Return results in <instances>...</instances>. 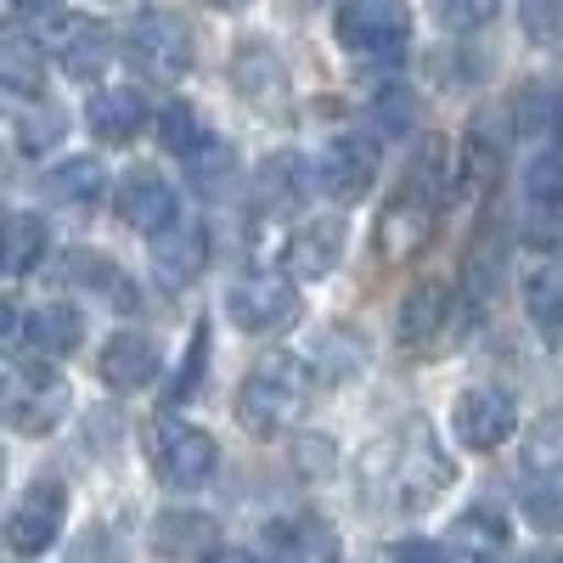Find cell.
<instances>
[{
	"label": "cell",
	"mask_w": 563,
	"mask_h": 563,
	"mask_svg": "<svg viewBox=\"0 0 563 563\" xmlns=\"http://www.w3.org/2000/svg\"><path fill=\"white\" fill-rule=\"evenodd\" d=\"M63 130H68V119H63V108H57V102H34V108H23V113H18V124H12V135H18V147H23V153H45V147H57Z\"/></svg>",
	"instance_id": "cell-30"
},
{
	"label": "cell",
	"mask_w": 563,
	"mask_h": 563,
	"mask_svg": "<svg viewBox=\"0 0 563 563\" xmlns=\"http://www.w3.org/2000/svg\"><path fill=\"white\" fill-rule=\"evenodd\" d=\"M231 79H238V90L260 113L288 102V68H282V57L271 52L265 40H243L238 45V57H231Z\"/></svg>",
	"instance_id": "cell-16"
},
{
	"label": "cell",
	"mask_w": 563,
	"mask_h": 563,
	"mask_svg": "<svg viewBox=\"0 0 563 563\" xmlns=\"http://www.w3.org/2000/svg\"><path fill=\"white\" fill-rule=\"evenodd\" d=\"M339 254H344V220L339 214H316V220H305L288 238L282 271H288L294 282H321L327 271L339 265Z\"/></svg>",
	"instance_id": "cell-15"
},
{
	"label": "cell",
	"mask_w": 563,
	"mask_h": 563,
	"mask_svg": "<svg viewBox=\"0 0 563 563\" xmlns=\"http://www.w3.org/2000/svg\"><path fill=\"white\" fill-rule=\"evenodd\" d=\"M451 479H456V462H445L429 422H411V429L389 434L384 445H372V456H366V490L395 512L434 507L451 490Z\"/></svg>",
	"instance_id": "cell-1"
},
{
	"label": "cell",
	"mask_w": 563,
	"mask_h": 563,
	"mask_svg": "<svg viewBox=\"0 0 563 563\" xmlns=\"http://www.w3.org/2000/svg\"><path fill=\"white\" fill-rule=\"evenodd\" d=\"M265 552L271 563H339V536L316 512H294V519L265 525Z\"/></svg>",
	"instance_id": "cell-14"
},
{
	"label": "cell",
	"mask_w": 563,
	"mask_h": 563,
	"mask_svg": "<svg viewBox=\"0 0 563 563\" xmlns=\"http://www.w3.org/2000/svg\"><path fill=\"white\" fill-rule=\"evenodd\" d=\"M214 462H220V445L214 434L192 429V422H158L153 429V467L169 490H198L214 479Z\"/></svg>",
	"instance_id": "cell-5"
},
{
	"label": "cell",
	"mask_w": 563,
	"mask_h": 563,
	"mask_svg": "<svg viewBox=\"0 0 563 563\" xmlns=\"http://www.w3.org/2000/svg\"><path fill=\"white\" fill-rule=\"evenodd\" d=\"M85 124L97 141H108V147H119V141H135L141 124H147V102H141L135 85H113V90H97L85 108Z\"/></svg>",
	"instance_id": "cell-20"
},
{
	"label": "cell",
	"mask_w": 563,
	"mask_h": 563,
	"mask_svg": "<svg viewBox=\"0 0 563 563\" xmlns=\"http://www.w3.org/2000/svg\"><path fill=\"white\" fill-rule=\"evenodd\" d=\"M158 135H164V147L186 164V158H192L198 147H203V141H209V130H203V119H198V108L192 102H169L164 108V119H158Z\"/></svg>",
	"instance_id": "cell-31"
},
{
	"label": "cell",
	"mask_w": 563,
	"mask_h": 563,
	"mask_svg": "<svg viewBox=\"0 0 563 563\" xmlns=\"http://www.w3.org/2000/svg\"><path fill=\"white\" fill-rule=\"evenodd\" d=\"M310 406V372L305 361L294 355H271L260 361L249 378H243V395H238V417L249 434H282L294 429Z\"/></svg>",
	"instance_id": "cell-2"
},
{
	"label": "cell",
	"mask_w": 563,
	"mask_h": 563,
	"mask_svg": "<svg viewBox=\"0 0 563 563\" xmlns=\"http://www.w3.org/2000/svg\"><path fill=\"white\" fill-rule=\"evenodd\" d=\"M113 209H119L124 225L158 238V231L175 225V209H180V203H175V186H169L158 169H124L119 192H113Z\"/></svg>",
	"instance_id": "cell-12"
},
{
	"label": "cell",
	"mask_w": 563,
	"mask_h": 563,
	"mask_svg": "<svg viewBox=\"0 0 563 563\" xmlns=\"http://www.w3.org/2000/svg\"><path fill=\"white\" fill-rule=\"evenodd\" d=\"M512 124H519V135L530 141H558L563 135V90L552 85H525L519 90V102H512Z\"/></svg>",
	"instance_id": "cell-27"
},
{
	"label": "cell",
	"mask_w": 563,
	"mask_h": 563,
	"mask_svg": "<svg viewBox=\"0 0 563 563\" xmlns=\"http://www.w3.org/2000/svg\"><path fill=\"white\" fill-rule=\"evenodd\" d=\"M18 18H34V23H63V7L57 0H12Z\"/></svg>",
	"instance_id": "cell-39"
},
{
	"label": "cell",
	"mask_w": 563,
	"mask_h": 563,
	"mask_svg": "<svg viewBox=\"0 0 563 563\" xmlns=\"http://www.w3.org/2000/svg\"><path fill=\"white\" fill-rule=\"evenodd\" d=\"M214 7H225V12H238V7H249V0H214Z\"/></svg>",
	"instance_id": "cell-42"
},
{
	"label": "cell",
	"mask_w": 563,
	"mask_h": 563,
	"mask_svg": "<svg viewBox=\"0 0 563 563\" xmlns=\"http://www.w3.org/2000/svg\"><path fill=\"white\" fill-rule=\"evenodd\" d=\"M124 57L141 79H153V85H175L192 74V57H198V45H192V29H186L175 12H141L124 34Z\"/></svg>",
	"instance_id": "cell-3"
},
{
	"label": "cell",
	"mask_w": 563,
	"mask_h": 563,
	"mask_svg": "<svg viewBox=\"0 0 563 563\" xmlns=\"http://www.w3.org/2000/svg\"><path fill=\"white\" fill-rule=\"evenodd\" d=\"M525 507H530V525H536V530H563V496H552V490H530Z\"/></svg>",
	"instance_id": "cell-37"
},
{
	"label": "cell",
	"mask_w": 563,
	"mask_h": 563,
	"mask_svg": "<svg viewBox=\"0 0 563 563\" xmlns=\"http://www.w3.org/2000/svg\"><path fill=\"white\" fill-rule=\"evenodd\" d=\"M525 34L541 45L563 40V0H525Z\"/></svg>",
	"instance_id": "cell-35"
},
{
	"label": "cell",
	"mask_w": 563,
	"mask_h": 563,
	"mask_svg": "<svg viewBox=\"0 0 563 563\" xmlns=\"http://www.w3.org/2000/svg\"><path fill=\"white\" fill-rule=\"evenodd\" d=\"M333 34L355 57H395L411 40V12L406 0H339Z\"/></svg>",
	"instance_id": "cell-4"
},
{
	"label": "cell",
	"mask_w": 563,
	"mask_h": 563,
	"mask_svg": "<svg viewBox=\"0 0 563 563\" xmlns=\"http://www.w3.org/2000/svg\"><path fill=\"white\" fill-rule=\"evenodd\" d=\"M45 243H52V231H45L40 214H12L7 220V276H29L45 260Z\"/></svg>",
	"instance_id": "cell-28"
},
{
	"label": "cell",
	"mask_w": 563,
	"mask_h": 563,
	"mask_svg": "<svg viewBox=\"0 0 563 563\" xmlns=\"http://www.w3.org/2000/svg\"><path fill=\"white\" fill-rule=\"evenodd\" d=\"M525 305H530L536 333H541L552 350H563V276H558V271L536 276V282H530V294H525Z\"/></svg>",
	"instance_id": "cell-29"
},
{
	"label": "cell",
	"mask_w": 563,
	"mask_h": 563,
	"mask_svg": "<svg viewBox=\"0 0 563 563\" xmlns=\"http://www.w3.org/2000/svg\"><path fill=\"white\" fill-rule=\"evenodd\" d=\"M97 372H102V384L119 389V395L147 389L158 372H164V350H158V339H147V333H113V339L102 344V355H97Z\"/></svg>",
	"instance_id": "cell-13"
},
{
	"label": "cell",
	"mask_w": 563,
	"mask_h": 563,
	"mask_svg": "<svg viewBox=\"0 0 563 563\" xmlns=\"http://www.w3.org/2000/svg\"><path fill=\"white\" fill-rule=\"evenodd\" d=\"M316 180H321L327 198L355 203L361 192H372V180H378V147H372L366 135H333L316 158Z\"/></svg>",
	"instance_id": "cell-9"
},
{
	"label": "cell",
	"mask_w": 563,
	"mask_h": 563,
	"mask_svg": "<svg viewBox=\"0 0 563 563\" xmlns=\"http://www.w3.org/2000/svg\"><path fill=\"white\" fill-rule=\"evenodd\" d=\"M203 355H209V327H198V333H192V355H186V366H180V378H175L169 400H186V395L198 389V378H203Z\"/></svg>",
	"instance_id": "cell-36"
},
{
	"label": "cell",
	"mask_w": 563,
	"mask_h": 563,
	"mask_svg": "<svg viewBox=\"0 0 563 563\" xmlns=\"http://www.w3.org/2000/svg\"><path fill=\"white\" fill-rule=\"evenodd\" d=\"M445 547L462 563H501V552H507V519H501L496 507H467L462 519L451 525Z\"/></svg>",
	"instance_id": "cell-23"
},
{
	"label": "cell",
	"mask_w": 563,
	"mask_h": 563,
	"mask_svg": "<svg viewBox=\"0 0 563 563\" xmlns=\"http://www.w3.org/2000/svg\"><path fill=\"white\" fill-rule=\"evenodd\" d=\"M496 7L501 0H434V18H440V29L467 34V29H485L496 18Z\"/></svg>",
	"instance_id": "cell-33"
},
{
	"label": "cell",
	"mask_w": 563,
	"mask_h": 563,
	"mask_svg": "<svg viewBox=\"0 0 563 563\" xmlns=\"http://www.w3.org/2000/svg\"><path fill=\"white\" fill-rule=\"evenodd\" d=\"M434 220H440V203L422 192V186H400V198H389L384 203V214H378V249H384V260H406V254H417L422 243L434 238Z\"/></svg>",
	"instance_id": "cell-10"
},
{
	"label": "cell",
	"mask_w": 563,
	"mask_h": 563,
	"mask_svg": "<svg viewBox=\"0 0 563 563\" xmlns=\"http://www.w3.org/2000/svg\"><path fill=\"white\" fill-rule=\"evenodd\" d=\"M63 411H68V384L57 378V372L12 366V378H7V417H12L18 434H52L63 422Z\"/></svg>",
	"instance_id": "cell-7"
},
{
	"label": "cell",
	"mask_w": 563,
	"mask_h": 563,
	"mask_svg": "<svg viewBox=\"0 0 563 563\" xmlns=\"http://www.w3.org/2000/svg\"><path fill=\"white\" fill-rule=\"evenodd\" d=\"M203 265H209V238H203V225L175 220L169 231H158V238H153V271L169 282V288H186V282H198Z\"/></svg>",
	"instance_id": "cell-19"
},
{
	"label": "cell",
	"mask_w": 563,
	"mask_h": 563,
	"mask_svg": "<svg viewBox=\"0 0 563 563\" xmlns=\"http://www.w3.org/2000/svg\"><path fill=\"white\" fill-rule=\"evenodd\" d=\"M186 169H192V180L203 186V192H220V186H225V175H231V147L209 135L203 147H198L192 158H186Z\"/></svg>",
	"instance_id": "cell-34"
},
{
	"label": "cell",
	"mask_w": 563,
	"mask_h": 563,
	"mask_svg": "<svg viewBox=\"0 0 563 563\" xmlns=\"http://www.w3.org/2000/svg\"><path fill=\"white\" fill-rule=\"evenodd\" d=\"M389 563H456L451 547H434V541H400L389 547Z\"/></svg>",
	"instance_id": "cell-38"
},
{
	"label": "cell",
	"mask_w": 563,
	"mask_h": 563,
	"mask_svg": "<svg viewBox=\"0 0 563 563\" xmlns=\"http://www.w3.org/2000/svg\"><path fill=\"white\" fill-rule=\"evenodd\" d=\"M102 186H108V175H102L97 158H68V164H57L52 175H45V198L63 203V209H97Z\"/></svg>",
	"instance_id": "cell-26"
},
{
	"label": "cell",
	"mask_w": 563,
	"mask_h": 563,
	"mask_svg": "<svg viewBox=\"0 0 563 563\" xmlns=\"http://www.w3.org/2000/svg\"><path fill=\"white\" fill-rule=\"evenodd\" d=\"M451 429L467 451H496V445L512 440V429H519V406L501 389H467L451 411Z\"/></svg>",
	"instance_id": "cell-11"
},
{
	"label": "cell",
	"mask_w": 563,
	"mask_h": 563,
	"mask_svg": "<svg viewBox=\"0 0 563 563\" xmlns=\"http://www.w3.org/2000/svg\"><path fill=\"white\" fill-rule=\"evenodd\" d=\"M525 462L536 467V474H558V467H563V411H547L536 422V434L525 445Z\"/></svg>",
	"instance_id": "cell-32"
},
{
	"label": "cell",
	"mask_w": 563,
	"mask_h": 563,
	"mask_svg": "<svg viewBox=\"0 0 563 563\" xmlns=\"http://www.w3.org/2000/svg\"><path fill=\"white\" fill-rule=\"evenodd\" d=\"M310 180H316V169H310L299 153L265 158L260 175H254V203H260V214H294V209L305 203V192H310Z\"/></svg>",
	"instance_id": "cell-18"
},
{
	"label": "cell",
	"mask_w": 563,
	"mask_h": 563,
	"mask_svg": "<svg viewBox=\"0 0 563 563\" xmlns=\"http://www.w3.org/2000/svg\"><path fill=\"white\" fill-rule=\"evenodd\" d=\"M525 563H563V552H530Z\"/></svg>",
	"instance_id": "cell-41"
},
{
	"label": "cell",
	"mask_w": 563,
	"mask_h": 563,
	"mask_svg": "<svg viewBox=\"0 0 563 563\" xmlns=\"http://www.w3.org/2000/svg\"><path fill=\"white\" fill-rule=\"evenodd\" d=\"M79 339H85V321H79L74 305H40V310H29L23 344H29L40 361H63V355H74Z\"/></svg>",
	"instance_id": "cell-24"
},
{
	"label": "cell",
	"mask_w": 563,
	"mask_h": 563,
	"mask_svg": "<svg viewBox=\"0 0 563 563\" xmlns=\"http://www.w3.org/2000/svg\"><path fill=\"white\" fill-rule=\"evenodd\" d=\"M63 519H68V496L57 479H40L23 490V501L12 507V519H7V547L18 558H34L45 552L57 536H63Z\"/></svg>",
	"instance_id": "cell-8"
},
{
	"label": "cell",
	"mask_w": 563,
	"mask_h": 563,
	"mask_svg": "<svg viewBox=\"0 0 563 563\" xmlns=\"http://www.w3.org/2000/svg\"><path fill=\"white\" fill-rule=\"evenodd\" d=\"M305 310L299 288L288 276H243L238 288L225 294V316L243 327V333H282V327H294Z\"/></svg>",
	"instance_id": "cell-6"
},
{
	"label": "cell",
	"mask_w": 563,
	"mask_h": 563,
	"mask_svg": "<svg viewBox=\"0 0 563 563\" xmlns=\"http://www.w3.org/2000/svg\"><path fill=\"white\" fill-rule=\"evenodd\" d=\"M63 40H57V57H63V74L90 85V79H102V68L113 63V34L102 23H79V18H63L57 23Z\"/></svg>",
	"instance_id": "cell-22"
},
{
	"label": "cell",
	"mask_w": 563,
	"mask_h": 563,
	"mask_svg": "<svg viewBox=\"0 0 563 563\" xmlns=\"http://www.w3.org/2000/svg\"><path fill=\"white\" fill-rule=\"evenodd\" d=\"M153 552L158 558H214L220 552V525L192 507H169L153 525Z\"/></svg>",
	"instance_id": "cell-21"
},
{
	"label": "cell",
	"mask_w": 563,
	"mask_h": 563,
	"mask_svg": "<svg viewBox=\"0 0 563 563\" xmlns=\"http://www.w3.org/2000/svg\"><path fill=\"white\" fill-rule=\"evenodd\" d=\"M0 85H7L18 102H40V90H45V52L23 29H12L7 45H0Z\"/></svg>",
	"instance_id": "cell-25"
},
{
	"label": "cell",
	"mask_w": 563,
	"mask_h": 563,
	"mask_svg": "<svg viewBox=\"0 0 563 563\" xmlns=\"http://www.w3.org/2000/svg\"><path fill=\"white\" fill-rule=\"evenodd\" d=\"M456 288L445 282H422V288L406 299L400 310V339L406 344H440V339H456Z\"/></svg>",
	"instance_id": "cell-17"
},
{
	"label": "cell",
	"mask_w": 563,
	"mask_h": 563,
	"mask_svg": "<svg viewBox=\"0 0 563 563\" xmlns=\"http://www.w3.org/2000/svg\"><path fill=\"white\" fill-rule=\"evenodd\" d=\"M209 563H265V558H254V552H238V547H220Z\"/></svg>",
	"instance_id": "cell-40"
}]
</instances>
